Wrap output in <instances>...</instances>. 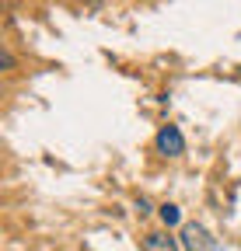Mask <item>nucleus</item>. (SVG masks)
<instances>
[{
    "label": "nucleus",
    "mask_w": 241,
    "mask_h": 251,
    "mask_svg": "<svg viewBox=\"0 0 241 251\" xmlns=\"http://www.w3.org/2000/svg\"><path fill=\"white\" fill-rule=\"evenodd\" d=\"M186 251H217V241L206 234L203 224H182V234H178Z\"/></svg>",
    "instance_id": "f257e3e1"
},
{
    "label": "nucleus",
    "mask_w": 241,
    "mask_h": 251,
    "mask_svg": "<svg viewBox=\"0 0 241 251\" xmlns=\"http://www.w3.org/2000/svg\"><path fill=\"white\" fill-rule=\"evenodd\" d=\"M158 153H164V157H182L186 153V136L178 133V126H161L158 129Z\"/></svg>",
    "instance_id": "f03ea898"
},
{
    "label": "nucleus",
    "mask_w": 241,
    "mask_h": 251,
    "mask_svg": "<svg viewBox=\"0 0 241 251\" xmlns=\"http://www.w3.org/2000/svg\"><path fill=\"white\" fill-rule=\"evenodd\" d=\"M143 251H182V241L171 237L168 230H150L143 234Z\"/></svg>",
    "instance_id": "7ed1b4c3"
},
{
    "label": "nucleus",
    "mask_w": 241,
    "mask_h": 251,
    "mask_svg": "<svg viewBox=\"0 0 241 251\" xmlns=\"http://www.w3.org/2000/svg\"><path fill=\"white\" fill-rule=\"evenodd\" d=\"M158 216H161L164 227H178V224H182V209H178L175 202H164V206L158 209Z\"/></svg>",
    "instance_id": "20e7f679"
},
{
    "label": "nucleus",
    "mask_w": 241,
    "mask_h": 251,
    "mask_svg": "<svg viewBox=\"0 0 241 251\" xmlns=\"http://www.w3.org/2000/svg\"><path fill=\"white\" fill-rule=\"evenodd\" d=\"M4 70H7V74L14 70V52H11V49H4Z\"/></svg>",
    "instance_id": "39448f33"
},
{
    "label": "nucleus",
    "mask_w": 241,
    "mask_h": 251,
    "mask_svg": "<svg viewBox=\"0 0 241 251\" xmlns=\"http://www.w3.org/2000/svg\"><path fill=\"white\" fill-rule=\"evenodd\" d=\"M80 4H102V0H80Z\"/></svg>",
    "instance_id": "423d86ee"
}]
</instances>
